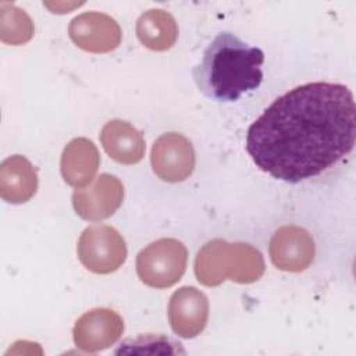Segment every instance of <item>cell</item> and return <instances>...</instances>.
<instances>
[{"instance_id":"3","label":"cell","mask_w":356,"mask_h":356,"mask_svg":"<svg viewBox=\"0 0 356 356\" xmlns=\"http://www.w3.org/2000/svg\"><path fill=\"white\" fill-rule=\"evenodd\" d=\"M264 270L261 252L245 242L213 239L199 249L195 259V275L204 286H217L225 280L252 284Z\"/></svg>"},{"instance_id":"12","label":"cell","mask_w":356,"mask_h":356,"mask_svg":"<svg viewBox=\"0 0 356 356\" xmlns=\"http://www.w3.org/2000/svg\"><path fill=\"white\" fill-rule=\"evenodd\" d=\"M100 165L97 147L88 138H75L67 143L60 160L63 179L74 188L89 185Z\"/></svg>"},{"instance_id":"4","label":"cell","mask_w":356,"mask_h":356,"mask_svg":"<svg viewBox=\"0 0 356 356\" xmlns=\"http://www.w3.org/2000/svg\"><path fill=\"white\" fill-rule=\"evenodd\" d=\"M188 250L175 238H161L136 256V273L139 280L152 288L164 289L177 284L186 270Z\"/></svg>"},{"instance_id":"14","label":"cell","mask_w":356,"mask_h":356,"mask_svg":"<svg viewBox=\"0 0 356 356\" xmlns=\"http://www.w3.org/2000/svg\"><path fill=\"white\" fill-rule=\"evenodd\" d=\"M38 191V174L32 163L21 156L7 157L0 164V196L7 203L28 202Z\"/></svg>"},{"instance_id":"1","label":"cell","mask_w":356,"mask_h":356,"mask_svg":"<svg viewBox=\"0 0 356 356\" xmlns=\"http://www.w3.org/2000/svg\"><path fill=\"white\" fill-rule=\"evenodd\" d=\"M356 107L342 83L310 82L275 99L249 127L246 152L271 177L296 184L350 153Z\"/></svg>"},{"instance_id":"15","label":"cell","mask_w":356,"mask_h":356,"mask_svg":"<svg viewBox=\"0 0 356 356\" xmlns=\"http://www.w3.org/2000/svg\"><path fill=\"white\" fill-rule=\"evenodd\" d=\"M136 36L149 50L165 51L178 39V25L165 10L150 8L136 21Z\"/></svg>"},{"instance_id":"7","label":"cell","mask_w":356,"mask_h":356,"mask_svg":"<svg viewBox=\"0 0 356 356\" xmlns=\"http://www.w3.org/2000/svg\"><path fill=\"white\" fill-rule=\"evenodd\" d=\"M124 332L122 317L107 307H96L83 313L74 325L72 338L78 349L95 353L114 345Z\"/></svg>"},{"instance_id":"8","label":"cell","mask_w":356,"mask_h":356,"mask_svg":"<svg viewBox=\"0 0 356 356\" xmlns=\"http://www.w3.org/2000/svg\"><path fill=\"white\" fill-rule=\"evenodd\" d=\"M124 200V185L111 174H100L86 188H76L72 193L75 213L88 221H102L113 216Z\"/></svg>"},{"instance_id":"2","label":"cell","mask_w":356,"mask_h":356,"mask_svg":"<svg viewBox=\"0 0 356 356\" xmlns=\"http://www.w3.org/2000/svg\"><path fill=\"white\" fill-rule=\"evenodd\" d=\"M264 53L231 32L218 33L193 68L199 90L218 103H232L263 81Z\"/></svg>"},{"instance_id":"9","label":"cell","mask_w":356,"mask_h":356,"mask_svg":"<svg viewBox=\"0 0 356 356\" xmlns=\"http://www.w3.org/2000/svg\"><path fill=\"white\" fill-rule=\"evenodd\" d=\"M70 39L82 50L89 53H108L115 50L122 38L118 22L97 11L82 13L71 19L68 25Z\"/></svg>"},{"instance_id":"5","label":"cell","mask_w":356,"mask_h":356,"mask_svg":"<svg viewBox=\"0 0 356 356\" xmlns=\"http://www.w3.org/2000/svg\"><path fill=\"white\" fill-rule=\"evenodd\" d=\"M76 252L81 263L95 274L117 271L128 253L122 235L106 224L85 228L79 236Z\"/></svg>"},{"instance_id":"6","label":"cell","mask_w":356,"mask_h":356,"mask_svg":"<svg viewBox=\"0 0 356 356\" xmlns=\"http://www.w3.org/2000/svg\"><path fill=\"white\" fill-rule=\"evenodd\" d=\"M196 156L191 140L177 132L163 134L150 153L153 172L164 182H182L195 170Z\"/></svg>"},{"instance_id":"10","label":"cell","mask_w":356,"mask_h":356,"mask_svg":"<svg viewBox=\"0 0 356 356\" xmlns=\"http://www.w3.org/2000/svg\"><path fill=\"white\" fill-rule=\"evenodd\" d=\"M268 253L277 268L288 273H300L313 263L316 246L306 229L298 225H285L271 236Z\"/></svg>"},{"instance_id":"13","label":"cell","mask_w":356,"mask_h":356,"mask_svg":"<svg viewBox=\"0 0 356 356\" xmlns=\"http://www.w3.org/2000/svg\"><path fill=\"white\" fill-rule=\"evenodd\" d=\"M100 142L113 160L127 165L139 163L146 150L142 132L124 120L106 122L100 132Z\"/></svg>"},{"instance_id":"16","label":"cell","mask_w":356,"mask_h":356,"mask_svg":"<svg viewBox=\"0 0 356 356\" xmlns=\"http://www.w3.org/2000/svg\"><path fill=\"white\" fill-rule=\"evenodd\" d=\"M35 26L31 17L14 4H0V40L7 44L19 46L29 42Z\"/></svg>"},{"instance_id":"11","label":"cell","mask_w":356,"mask_h":356,"mask_svg":"<svg viewBox=\"0 0 356 356\" xmlns=\"http://www.w3.org/2000/svg\"><path fill=\"white\" fill-rule=\"evenodd\" d=\"M209 299L195 286H181L168 302V321L172 331L185 339L197 337L207 325Z\"/></svg>"}]
</instances>
